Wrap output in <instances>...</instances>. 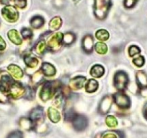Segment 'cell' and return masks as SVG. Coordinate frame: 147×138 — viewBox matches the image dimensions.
Instances as JSON below:
<instances>
[{
  "label": "cell",
  "mask_w": 147,
  "mask_h": 138,
  "mask_svg": "<svg viewBox=\"0 0 147 138\" xmlns=\"http://www.w3.org/2000/svg\"><path fill=\"white\" fill-rule=\"evenodd\" d=\"M111 0H94V14L99 20H104L111 7Z\"/></svg>",
  "instance_id": "cell-1"
},
{
  "label": "cell",
  "mask_w": 147,
  "mask_h": 138,
  "mask_svg": "<svg viewBox=\"0 0 147 138\" xmlns=\"http://www.w3.org/2000/svg\"><path fill=\"white\" fill-rule=\"evenodd\" d=\"M24 61L25 62V65L29 67H35L38 64V60L35 57H32V56H26L24 59Z\"/></svg>",
  "instance_id": "cell-25"
},
{
  "label": "cell",
  "mask_w": 147,
  "mask_h": 138,
  "mask_svg": "<svg viewBox=\"0 0 147 138\" xmlns=\"http://www.w3.org/2000/svg\"><path fill=\"white\" fill-rule=\"evenodd\" d=\"M136 82L141 88H147V75L142 71H139L136 74Z\"/></svg>",
  "instance_id": "cell-13"
},
{
  "label": "cell",
  "mask_w": 147,
  "mask_h": 138,
  "mask_svg": "<svg viewBox=\"0 0 147 138\" xmlns=\"http://www.w3.org/2000/svg\"><path fill=\"white\" fill-rule=\"evenodd\" d=\"M144 116H145L146 119H147V103L144 106Z\"/></svg>",
  "instance_id": "cell-37"
},
{
  "label": "cell",
  "mask_w": 147,
  "mask_h": 138,
  "mask_svg": "<svg viewBox=\"0 0 147 138\" xmlns=\"http://www.w3.org/2000/svg\"><path fill=\"white\" fill-rule=\"evenodd\" d=\"M15 5L21 9H23L27 6V0H15Z\"/></svg>",
  "instance_id": "cell-34"
},
{
  "label": "cell",
  "mask_w": 147,
  "mask_h": 138,
  "mask_svg": "<svg viewBox=\"0 0 147 138\" xmlns=\"http://www.w3.org/2000/svg\"><path fill=\"white\" fill-rule=\"evenodd\" d=\"M86 81V77L82 76H77L70 81L69 86L74 90L80 89L83 87Z\"/></svg>",
  "instance_id": "cell-9"
},
{
  "label": "cell",
  "mask_w": 147,
  "mask_h": 138,
  "mask_svg": "<svg viewBox=\"0 0 147 138\" xmlns=\"http://www.w3.org/2000/svg\"><path fill=\"white\" fill-rule=\"evenodd\" d=\"M105 122L106 124H107L109 127H115V126H117V125H118V121H117V119H115V117H114L113 116H111V115L107 116V117H106Z\"/></svg>",
  "instance_id": "cell-27"
},
{
  "label": "cell",
  "mask_w": 147,
  "mask_h": 138,
  "mask_svg": "<svg viewBox=\"0 0 147 138\" xmlns=\"http://www.w3.org/2000/svg\"><path fill=\"white\" fill-rule=\"evenodd\" d=\"M21 34L25 39H29V38H32V35H33L32 30L27 28H24L21 30Z\"/></svg>",
  "instance_id": "cell-29"
},
{
  "label": "cell",
  "mask_w": 147,
  "mask_h": 138,
  "mask_svg": "<svg viewBox=\"0 0 147 138\" xmlns=\"http://www.w3.org/2000/svg\"><path fill=\"white\" fill-rule=\"evenodd\" d=\"M11 2V0H0V3L3 5H7Z\"/></svg>",
  "instance_id": "cell-38"
},
{
  "label": "cell",
  "mask_w": 147,
  "mask_h": 138,
  "mask_svg": "<svg viewBox=\"0 0 147 138\" xmlns=\"http://www.w3.org/2000/svg\"><path fill=\"white\" fill-rule=\"evenodd\" d=\"M82 48L84 52L90 53L93 48V38L91 35H87L82 40Z\"/></svg>",
  "instance_id": "cell-11"
},
{
  "label": "cell",
  "mask_w": 147,
  "mask_h": 138,
  "mask_svg": "<svg viewBox=\"0 0 147 138\" xmlns=\"http://www.w3.org/2000/svg\"><path fill=\"white\" fill-rule=\"evenodd\" d=\"M54 83L53 82H46L42 88L40 97L43 101H47L54 93Z\"/></svg>",
  "instance_id": "cell-4"
},
{
  "label": "cell",
  "mask_w": 147,
  "mask_h": 138,
  "mask_svg": "<svg viewBox=\"0 0 147 138\" xmlns=\"http://www.w3.org/2000/svg\"><path fill=\"white\" fill-rule=\"evenodd\" d=\"M101 138H124V135L120 131H108L102 134Z\"/></svg>",
  "instance_id": "cell-20"
},
{
  "label": "cell",
  "mask_w": 147,
  "mask_h": 138,
  "mask_svg": "<svg viewBox=\"0 0 147 138\" xmlns=\"http://www.w3.org/2000/svg\"><path fill=\"white\" fill-rule=\"evenodd\" d=\"M2 15L8 22H16L19 18V12L15 6L7 5L2 10Z\"/></svg>",
  "instance_id": "cell-2"
},
{
  "label": "cell",
  "mask_w": 147,
  "mask_h": 138,
  "mask_svg": "<svg viewBox=\"0 0 147 138\" xmlns=\"http://www.w3.org/2000/svg\"><path fill=\"white\" fill-rule=\"evenodd\" d=\"M74 127L77 131H83L87 128L88 125V120L87 117L82 115H77L73 120Z\"/></svg>",
  "instance_id": "cell-6"
},
{
  "label": "cell",
  "mask_w": 147,
  "mask_h": 138,
  "mask_svg": "<svg viewBox=\"0 0 147 138\" xmlns=\"http://www.w3.org/2000/svg\"><path fill=\"white\" fill-rule=\"evenodd\" d=\"M8 70L12 75H13L17 79H20L23 76V72L18 66L15 65H11L8 67Z\"/></svg>",
  "instance_id": "cell-15"
},
{
  "label": "cell",
  "mask_w": 147,
  "mask_h": 138,
  "mask_svg": "<svg viewBox=\"0 0 147 138\" xmlns=\"http://www.w3.org/2000/svg\"><path fill=\"white\" fill-rule=\"evenodd\" d=\"M98 88V82L94 80H90L85 85V89L88 93H93L97 90Z\"/></svg>",
  "instance_id": "cell-22"
},
{
  "label": "cell",
  "mask_w": 147,
  "mask_h": 138,
  "mask_svg": "<svg viewBox=\"0 0 147 138\" xmlns=\"http://www.w3.org/2000/svg\"><path fill=\"white\" fill-rule=\"evenodd\" d=\"M111 104H112V99H110V96H106L103 99L100 103V107H99V111L102 114H105L107 111H109Z\"/></svg>",
  "instance_id": "cell-10"
},
{
  "label": "cell",
  "mask_w": 147,
  "mask_h": 138,
  "mask_svg": "<svg viewBox=\"0 0 147 138\" xmlns=\"http://www.w3.org/2000/svg\"><path fill=\"white\" fill-rule=\"evenodd\" d=\"M31 27L34 29H38V28H41L45 23V19L42 16H39V15H36L34 16L33 18H31L30 21Z\"/></svg>",
  "instance_id": "cell-12"
},
{
  "label": "cell",
  "mask_w": 147,
  "mask_h": 138,
  "mask_svg": "<svg viewBox=\"0 0 147 138\" xmlns=\"http://www.w3.org/2000/svg\"><path fill=\"white\" fill-rule=\"evenodd\" d=\"M41 70L46 76H53L56 72L54 67L49 63H43L41 67Z\"/></svg>",
  "instance_id": "cell-16"
},
{
  "label": "cell",
  "mask_w": 147,
  "mask_h": 138,
  "mask_svg": "<svg viewBox=\"0 0 147 138\" xmlns=\"http://www.w3.org/2000/svg\"><path fill=\"white\" fill-rule=\"evenodd\" d=\"M140 52H141V49L137 46H131L129 49H128V53H129L130 56H131V57L138 54H140Z\"/></svg>",
  "instance_id": "cell-30"
},
{
  "label": "cell",
  "mask_w": 147,
  "mask_h": 138,
  "mask_svg": "<svg viewBox=\"0 0 147 138\" xmlns=\"http://www.w3.org/2000/svg\"><path fill=\"white\" fill-rule=\"evenodd\" d=\"M4 99V101H5V102H6L7 101V97L5 95V93H3V92H0V99Z\"/></svg>",
  "instance_id": "cell-36"
},
{
  "label": "cell",
  "mask_w": 147,
  "mask_h": 138,
  "mask_svg": "<svg viewBox=\"0 0 147 138\" xmlns=\"http://www.w3.org/2000/svg\"><path fill=\"white\" fill-rule=\"evenodd\" d=\"M133 62H134V64L136 66L138 67H142L143 65H144V63H145V59H144V56H141L134 59V60H133Z\"/></svg>",
  "instance_id": "cell-31"
},
{
  "label": "cell",
  "mask_w": 147,
  "mask_h": 138,
  "mask_svg": "<svg viewBox=\"0 0 147 138\" xmlns=\"http://www.w3.org/2000/svg\"><path fill=\"white\" fill-rule=\"evenodd\" d=\"M94 48H95V51L100 54H106L107 51V48L106 44H105L104 43L102 42H98L95 44L94 46Z\"/></svg>",
  "instance_id": "cell-26"
},
{
  "label": "cell",
  "mask_w": 147,
  "mask_h": 138,
  "mask_svg": "<svg viewBox=\"0 0 147 138\" xmlns=\"http://www.w3.org/2000/svg\"><path fill=\"white\" fill-rule=\"evenodd\" d=\"M43 115V110L41 107H36L30 114V119L32 122H37L40 120Z\"/></svg>",
  "instance_id": "cell-14"
},
{
  "label": "cell",
  "mask_w": 147,
  "mask_h": 138,
  "mask_svg": "<svg viewBox=\"0 0 147 138\" xmlns=\"http://www.w3.org/2000/svg\"><path fill=\"white\" fill-rule=\"evenodd\" d=\"M62 25V20L60 17H54L49 22V28L51 31H57Z\"/></svg>",
  "instance_id": "cell-19"
},
{
  "label": "cell",
  "mask_w": 147,
  "mask_h": 138,
  "mask_svg": "<svg viewBox=\"0 0 147 138\" xmlns=\"http://www.w3.org/2000/svg\"><path fill=\"white\" fill-rule=\"evenodd\" d=\"M46 43L45 41H40V42L38 43V44L36 45L35 46V51L38 54H41L44 53L45 50H46Z\"/></svg>",
  "instance_id": "cell-28"
},
{
  "label": "cell",
  "mask_w": 147,
  "mask_h": 138,
  "mask_svg": "<svg viewBox=\"0 0 147 138\" xmlns=\"http://www.w3.org/2000/svg\"><path fill=\"white\" fill-rule=\"evenodd\" d=\"M75 40V35L71 33H68L63 35V39H62V44L64 45H70L72 43L74 42Z\"/></svg>",
  "instance_id": "cell-24"
},
{
  "label": "cell",
  "mask_w": 147,
  "mask_h": 138,
  "mask_svg": "<svg viewBox=\"0 0 147 138\" xmlns=\"http://www.w3.org/2000/svg\"><path fill=\"white\" fill-rule=\"evenodd\" d=\"M105 73V69L102 66L100 65H96L92 67L91 71H90V74L94 77L99 78L100 77L102 76Z\"/></svg>",
  "instance_id": "cell-18"
},
{
  "label": "cell",
  "mask_w": 147,
  "mask_h": 138,
  "mask_svg": "<svg viewBox=\"0 0 147 138\" xmlns=\"http://www.w3.org/2000/svg\"><path fill=\"white\" fill-rule=\"evenodd\" d=\"M138 0H124V6L126 8L134 7L137 3Z\"/></svg>",
  "instance_id": "cell-33"
},
{
  "label": "cell",
  "mask_w": 147,
  "mask_h": 138,
  "mask_svg": "<svg viewBox=\"0 0 147 138\" xmlns=\"http://www.w3.org/2000/svg\"><path fill=\"white\" fill-rule=\"evenodd\" d=\"M128 77L125 72L119 71L114 76V85L119 90H123L128 83Z\"/></svg>",
  "instance_id": "cell-3"
},
{
  "label": "cell",
  "mask_w": 147,
  "mask_h": 138,
  "mask_svg": "<svg viewBox=\"0 0 147 138\" xmlns=\"http://www.w3.org/2000/svg\"><path fill=\"white\" fill-rule=\"evenodd\" d=\"M48 114H49V117L50 120L53 123H57L61 119L59 112L56 109H53V108H49V111H48Z\"/></svg>",
  "instance_id": "cell-21"
},
{
  "label": "cell",
  "mask_w": 147,
  "mask_h": 138,
  "mask_svg": "<svg viewBox=\"0 0 147 138\" xmlns=\"http://www.w3.org/2000/svg\"><path fill=\"white\" fill-rule=\"evenodd\" d=\"M95 36L96 38L98 40H100V41H107V40H108L110 35H109V33L107 32L106 30L100 29L96 32Z\"/></svg>",
  "instance_id": "cell-23"
},
{
  "label": "cell",
  "mask_w": 147,
  "mask_h": 138,
  "mask_svg": "<svg viewBox=\"0 0 147 138\" xmlns=\"http://www.w3.org/2000/svg\"><path fill=\"white\" fill-rule=\"evenodd\" d=\"M7 138H23V135L20 131H14L8 135Z\"/></svg>",
  "instance_id": "cell-32"
},
{
  "label": "cell",
  "mask_w": 147,
  "mask_h": 138,
  "mask_svg": "<svg viewBox=\"0 0 147 138\" xmlns=\"http://www.w3.org/2000/svg\"><path fill=\"white\" fill-rule=\"evenodd\" d=\"M63 34L61 33H57L53 34L49 41V47L51 49H55L56 47H59L61 44H62V39H63Z\"/></svg>",
  "instance_id": "cell-8"
},
{
  "label": "cell",
  "mask_w": 147,
  "mask_h": 138,
  "mask_svg": "<svg viewBox=\"0 0 147 138\" xmlns=\"http://www.w3.org/2000/svg\"><path fill=\"white\" fill-rule=\"evenodd\" d=\"M114 102L121 109H128L131 106L130 99L123 93H117L113 96Z\"/></svg>",
  "instance_id": "cell-5"
},
{
  "label": "cell",
  "mask_w": 147,
  "mask_h": 138,
  "mask_svg": "<svg viewBox=\"0 0 147 138\" xmlns=\"http://www.w3.org/2000/svg\"><path fill=\"white\" fill-rule=\"evenodd\" d=\"M9 91L12 95V96L15 99L20 97L24 93H25V89L22 87L21 84L18 83V82H14L9 88Z\"/></svg>",
  "instance_id": "cell-7"
},
{
  "label": "cell",
  "mask_w": 147,
  "mask_h": 138,
  "mask_svg": "<svg viewBox=\"0 0 147 138\" xmlns=\"http://www.w3.org/2000/svg\"><path fill=\"white\" fill-rule=\"evenodd\" d=\"M8 38L12 43L17 44V45H20V44H22V39H21L20 36L16 30L9 31L8 32Z\"/></svg>",
  "instance_id": "cell-17"
},
{
  "label": "cell",
  "mask_w": 147,
  "mask_h": 138,
  "mask_svg": "<svg viewBox=\"0 0 147 138\" xmlns=\"http://www.w3.org/2000/svg\"><path fill=\"white\" fill-rule=\"evenodd\" d=\"M5 46H6V44H5V41L0 36V50H4L5 49Z\"/></svg>",
  "instance_id": "cell-35"
}]
</instances>
